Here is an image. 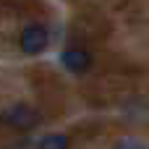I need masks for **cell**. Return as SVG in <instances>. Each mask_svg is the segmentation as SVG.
I'll list each match as a JSON object with an SVG mask.
<instances>
[{"instance_id": "obj_1", "label": "cell", "mask_w": 149, "mask_h": 149, "mask_svg": "<svg viewBox=\"0 0 149 149\" xmlns=\"http://www.w3.org/2000/svg\"><path fill=\"white\" fill-rule=\"evenodd\" d=\"M0 123L5 128H13V131H31L39 123V113L24 102H16L0 113Z\"/></svg>"}, {"instance_id": "obj_2", "label": "cell", "mask_w": 149, "mask_h": 149, "mask_svg": "<svg viewBox=\"0 0 149 149\" xmlns=\"http://www.w3.org/2000/svg\"><path fill=\"white\" fill-rule=\"evenodd\" d=\"M18 45H21V50H24L26 55H39V52H45L47 45H50V31H47V26H42V24H26V26L21 29Z\"/></svg>"}, {"instance_id": "obj_3", "label": "cell", "mask_w": 149, "mask_h": 149, "mask_svg": "<svg viewBox=\"0 0 149 149\" xmlns=\"http://www.w3.org/2000/svg\"><path fill=\"white\" fill-rule=\"evenodd\" d=\"M60 63H63V68H65L68 73L81 76V73H86V71L92 68V55H89V50H84V47H68V50L60 55Z\"/></svg>"}, {"instance_id": "obj_4", "label": "cell", "mask_w": 149, "mask_h": 149, "mask_svg": "<svg viewBox=\"0 0 149 149\" xmlns=\"http://www.w3.org/2000/svg\"><path fill=\"white\" fill-rule=\"evenodd\" d=\"M37 149H68V136L65 134H47L39 139Z\"/></svg>"}, {"instance_id": "obj_5", "label": "cell", "mask_w": 149, "mask_h": 149, "mask_svg": "<svg viewBox=\"0 0 149 149\" xmlns=\"http://www.w3.org/2000/svg\"><path fill=\"white\" fill-rule=\"evenodd\" d=\"M113 149H147L144 144H139V141H131V139H126V141H120L118 147H113Z\"/></svg>"}]
</instances>
